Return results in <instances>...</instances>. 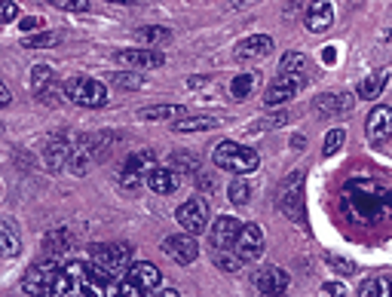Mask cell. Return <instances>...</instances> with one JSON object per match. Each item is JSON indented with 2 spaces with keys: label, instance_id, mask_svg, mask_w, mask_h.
<instances>
[{
  "label": "cell",
  "instance_id": "17",
  "mask_svg": "<svg viewBox=\"0 0 392 297\" xmlns=\"http://www.w3.org/2000/svg\"><path fill=\"white\" fill-rule=\"evenodd\" d=\"M120 64H126V68H160V64L166 62L163 52H154V50H120L114 52Z\"/></svg>",
  "mask_w": 392,
  "mask_h": 297
},
{
  "label": "cell",
  "instance_id": "32",
  "mask_svg": "<svg viewBox=\"0 0 392 297\" xmlns=\"http://www.w3.org/2000/svg\"><path fill=\"white\" fill-rule=\"evenodd\" d=\"M172 37V31L169 28H156V25H151V28H138V40L142 43H166Z\"/></svg>",
  "mask_w": 392,
  "mask_h": 297
},
{
  "label": "cell",
  "instance_id": "26",
  "mask_svg": "<svg viewBox=\"0 0 392 297\" xmlns=\"http://www.w3.org/2000/svg\"><path fill=\"white\" fill-rule=\"evenodd\" d=\"M214 126H218V120H212V117H184L172 129L175 132H209Z\"/></svg>",
  "mask_w": 392,
  "mask_h": 297
},
{
  "label": "cell",
  "instance_id": "23",
  "mask_svg": "<svg viewBox=\"0 0 392 297\" xmlns=\"http://www.w3.org/2000/svg\"><path fill=\"white\" fill-rule=\"evenodd\" d=\"M359 297H392V279L386 276H374L359 285Z\"/></svg>",
  "mask_w": 392,
  "mask_h": 297
},
{
  "label": "cell",
  "instance_id": "45",
  "mask_svg": "<svg viewBox=\"0 0 392 297\" xmlns=\"http://www.w3.org/2000/svg\"><path fill=\"white\" fill-rule=\"evenodd\" d=\"M0 101H4V105H9V89L6 86H0Z\"/></svg>",
  "mask_w": 392,
  "mask_h": 297
},
{
  "label": "cell",
  "instance_id": "7",
  "mask_svg": "<svg viewBox=\"0 0 392 297\" xmlns=\"http://www.w3.org/2000/svg\"><path fill=\"white\" fill-rule=\"evenodd\" d=\"M276 202L292 221H304V172H292V178L279 187Z\"/></svg>",
  "mask_w": 392,
  "mask_h": 297
},
{
  "label": "cell",
  "instance_id": "43",
  "mask_svg": "<svg viewBox=\"0 0 392 297\" xmlns=\"http://www.w3.org/2000/svg\"><path fill=\"white\" fill-rule=\"evenodd\" d=\"M172 165H175V172L178 169H196V163L190 160V156H178V160H172Z\"/></svg>",
  "mask_w": 392,
  "mask_h": 297
},
{
  "label": "cell",
  "instance_id": "35",
  "mask_svg": "<svg viewBox=\"0 0 392 297\" xmlns=\"http://www.w3.org/2000/svg\"><path fill=\"white\" fill-rule=\"evenodd\" d=\"M288 123V114H273V117H260V120H255V126L251 129H279V126H285Z\"/></svg>",
  "mask_w": 392,
  "mask_h": 297
},
{
  "label": "cell",
  "instance_id": "22",
  "mask_svg": "<svg viewBox=\"0 0 392 297\" xmlns=\"http://www.w3.org/2000/svg\"><path fill=\"white\" fill-rule=\"evenodd\" d=\"M184 117V107L181 105H154V107H142L138 110V120H178Z\"/></svg>",
  "mask_w": 392,
  "mask_h": 297
},
{
  "label": "cell",
  "instance_id": "1",
  "mask_svg": "<svg viewBox=\"0 0 392 297\" xmlns=\"http://www.w3.org/2000/svg\"><path fill=\"white\" fill-rule=\"evenodd\" d=\"M212 160L218 169L224 172H233V175H251L258 169V153L251 147H242L236 141H218L212 151Z\"/></svg>",
  "mask_w": 392,
  "mask_h": 297
},
{
  "label": "cell",
  "instance_id": "37",
  "mask_svg": "<svg viewBox=\"0 0 392 297\" xmlns=\"http://www.w3.org/2000/svg\"><path fill=\"white\" fill-rule=\"evenodd\" d=\"M325 264H328V267H334V270H338V273H356V264H352V261H343V257H334V255H325Z\"/></svg>",
  "mask_w": 392,
  "mask_h": 297
},
{
  "label": "cell",
  "instance_id": "13",
  "mask_svg": "<svg viewBox=\"0 0 392 297\" xmlns=\"http://www.w3.org/2000/svg\"><path fill=\"white\" fill-rule=\"evenodd\" d=\"M288 273L282 270V267H264V270H258L255 273V289L264 294V297H279V294H285L288 289Z\"/></svg>",
  "mask_w": 392,
  "mask_h": 297
},
{
  "label": "cell",
  "instance_id": "20",
  "mask_svg": "<svg viewBox=\"0 0 392 297\" xmlns=\"http://www.w3.org/2000/svg\"><path fill=\"white\" fill-rule=\"evenodd\" d=\"M178 172L175 169H163V165H156V169L147 175V187L154 193H160V197H169V193L178 190Z\"/></svg>",
  "mask_w": 392,
  "mask_h": 297
},
{
  "label": "cell",
  "instance_id": "27",
  "mask_svg": "<svg viewBox=\"0 0 392 297\" xmlns=\"http://www.w3.org/2000/svg\"><path fill=\"white\" fill-rule=\"evenodd\" d=\"M0 245H4V257H16L18 248H22V245H18L13 221H4V227H0Z\"/></svg>",
  "mask_w": 392,
  "mask_h": 297
},
{
  "label": "cell",
  "instance_id": "21",
  "mask_svg": "<svg viewBox=\"0 0 392 297\" xmlns=\"http://www.w3.org/2000/svg\"><path fill=\"white\" fill-rule=\"evenodd\" d=\"M71 153H74V147L64 141V138H52V141H46V165H50V169H62V165L68 163Z\"/></svg>",
  "mask_w": 392,
  "mask_h": 297
},
{
  "label": "cell",
  "instance_id": "40",
  "mask_svg": "<svg viewBox=\"0 0 392 297\" xmlns=\"http://www.w3.org/2000/svg\"><path fill=\"white\" fill-rule=\"evenodd\" d=\"M16 16H18V6L13 4V0H4V4H0V18H4V25L16 22Z\"/></svg>",
  "mask_w": 392,
  "mask_h": 297
},
{
  "label": "cell",
  "instance_id": "28",
  "mask_svg": "<svg viewBox=\"0 0 392 297\" xmlns=\"http://www.w3.org/2000/svg\"><path fill=\"white\" fill-rule=\"evenodd\" d=\"M242 264H246V261H242L236 252H230V248H224V252H214V267H218V270H224V273H236Z\"/></svg>",
  "mask_w": 392,
  "mask_h": 297
},
{
  "label": "cell",
  "instance_id": "30",
  "mask_svg": "<svg viewBox=\"0 0 392 297\" xmlns=\"http://www.w3.org/2000/svg\"><path fill=\"white\" fill-rule=\"evenodd\" d=\"M306 68V55L304 52H285L279 62V74H301Z\"/></svg>",
  "mask_w": 392,
  "mask_h": 297
},
{
  "label": "cell",
  "instance_id": "25",
  "mask_svg": "<svg viewBox=\"0 0 392 297\" xmlns=\"http://www.w3.org/2000/svg\"><path fill=\"white\" fill-rule=\"evenodd\" d=\"M384 86H386V74L377 71V74H371V77H365V80L359 83V95L365 98V101H374L380 92H384Z\"/></svg>",
  "mask_w": 392,
  "mask_h": 297
},
{
  "label": "cell",
  "instance_id": "16",
  "mask_svg": "<svg viewBox=\"0 0 392 297\" xmlns=\"http://www.w3.org/2000/svg\"><path fill=\"white\" fill-rule=\"evenodd\" d=\"M123 279H129V282H132L135 285V289H142L144 294H154L156 289H160V279H163V276H160V270H156V267L154 264H132V267H129V273L123 276Z\"/></svg>",
  "mask_w": 392,
  "mask_h": 297
},
{
  "label": "cell",
  "instance_id": "12",
  "mask_svg": "<svg viewBox=\"0 0 392 297\" xmlns=\"http://www.w3.org/2000/svg\"><path fill=\"white\" fill-rule=\"evenodd\" d=\"M365 135L371 144H384L386 138L392 135V107L377 105L365 120Z\"/></svg>",
  "mask_w": 392,
  "mask_h": 297
},
{
  "label": "cell",
  "instance_id": "42",
  "mask_svg": "<svg viewBox=\"0 0 392 297\" xmlns=\"http://www.w3.org/2000/svg\"><path fill=\"white\" fill-rule=\"evenodd\" d=\"M322 291H325V294H331V297H347V289H343L340 282H325V285H322Z\"/></svg>",
  "mask_w": 392,
  "mask_h": 297
},
{
  "label": "cell",
  "instance_id": "41",
  "mask_svg": "<svg viewBox=\"0 0 392 297\" xmlns=\"http://www.w3.org/2000/svg\"><path fill=\"white\" fill-rule=\"evenodd\" d=\"M18 28H22L25 34H31V31H37V28H43V18H37V16H25L22 22H18Z\"/></svg>",
  "mask_w": 392,
  "mask_h": 297
},
{
  "label": "cell",
  "instance_id": "24",
  "mask_svg": "<svg viewBox=\"0 0 392 297\" xmlns=\"http://www.w3.org/2000/svg\"><path fill=\"white\" fill-rule=\"evenodd\" d=\"M258 86V74L248 71V74H236V77L230 80V95L233 98H248L251 92Z\"/></svg>",
  "mask_w": 392,
  "mask_h": 297
},
{
  "label": "cell",
  "instance_id": "15",
  "mask_svg": "<svg viewBox=\"0 0 392 297\" xmlns=\"http://www.w3.org/2000/svg\"><path fill=\"white\" fill-rule=\"evenodd\" d=\"M352 92H325V95L316 98L313 110L319 117H338V114H350L352 110Z\"/></svg>",
  "mask_w": 392,
  "mask_h": 297
},
{
  "label": "cell",
  "instance_id": "31",
  "mask_svg": "<svg viewBox=\"0 0 392 297\" xmlns=\"http://www.w3.org/2000/svg\"><path fill=\"white\" fill-rule=\"evenodd\" d=\"M227 197H230V202H233V206H248V199H251V187H248V181L236 178V181L230 184Z\"/></svg>",
  "mask_w": 392,
  "mask_h": 297
},
{
  "label": "cell",
  "instance_id": "34",
  "mask_svg": "<svg viewBox=\"0 0 392 297\" xmlns=\"http://www.w3.org/2000/svg\"><path fill=\"white\" fill-rule=\"evenodd\" d=\"M110 83H114V86H123V89H142V86H144V80L135 77V74H129V71L110 74Z\"/></svg>",
  "mask_w": 392,
  "mask_h": 297
},
{
  "label": "cell",
  "instance_id": "38",
  "mask_svg": "<svg viewBox=\"0 0 392 297\" xmlns=\"http://www.w3.org/2000/svg\"><path fill=\"white\" fill-rule=\"evenodd\" d=\"M52 6L59 9H68V13H83V9H89V0H50Z\"/></svg>",
  "mask_w": 392,
  "mask_h": 297
},
{
  "label": "cell",
  "instance_id": "39",
  "mask_svg": "<svg viewBox=\"0 0 392 297\" xmlns=\"http://www.w3.org/2000/svg\"><path fill=\"white\" fill-rule=\"evenodd\" d=\"M117 297H151V294H144L142 289H135L129 279H123V282H117Z\"/></svg>",
  "mask_w": 392,
  "mask_h": 297
},
{
  "label": "cell",
  "instance_id": "19",
  "mask_svg": "<svg viewBox=\"0 0 392 297\" xmlns=\"http://www.w3.org/2000/svg\"><path fill=\"white\" fill-rule=\"evenodd\" d=\"M331 25H334V6L328 0H313V4L306 6V28L322 34V31H328Z\"/></svg>",
  "mask_w": 392,
  "mask_h": 297
},
{
  "label": "cell",
  "instance_id": "8",
  "mask_svg": "<svg viewBox=\"0 0 392 297\" xmlns=\"http://www.w3.org/2000/svg\"><path fill=\"white\" fill-rule=\"evenodd\" d=\"M31 89H34V95L40 98L43 105H62L64 86H59L55 74L46 68V64H37V68L31 71Z\"/></svg>",
  "mask_w": 392,
  "mask_h": 297
},
{
  "label": "cell",
  "instance_id": "29",
  "mask_svg": "<svg viewBox=\"0 0 392 297\" xmlns=\"http://www.w3.org/2000/svg\"><path fill=\"white\" fill-rule=\"evenodd\" d=\"M46 252H50V255H62V252H68V248H71V233H68V230H55V233H50V236H46Z\"/></svg>",
  "mask_w": 392,
  "mask_h": 297
},
{
  "label": "cell",
  "instance_id": "6",
  "mask_svg": "<svg viewBox=\"0 0 392 297\" xmlns=\"http://www.w3.org/2000/svg\"><path fill=\"white\" fill-rule=\"evenodd\" d=\"M154 169H156L154 151H138V153L129 156L123 163V169H120V184H126L129 190H135V187H142V184H147V175Z\"/></svg>",
  "mask_w": 392,
  "mask_h": 297
},
{
  "label": "cell",
  "instance_id": "14",
  "mask_svg": "<svg viewBox=\"0 0 392 297\" xmlns=\"http://www.w3.org/2000/svg\"><path fill=\"white\" fill-rule=\"evenodd\" d=\"M239 230L242 224L236 218H230V215H221L214 224L209 227V236H212V245H214V252H224V248H230L233 252V243H236V236H239Z\"/></svg>",
  "mask_w": 392,
  "mask_h": 297
},
{
  "label": "cell",
  "instance_id": "2",
  "mask_svg": "<svg viewBox=\"0 0 392 297\" xmlns=\"http://www.w3.org/2000/svg\"><path fill=\"white\" fill-rule=\"evenodd\" d=\"M129 261H132V245H126V243H108V245L92 248V264L114 282H123V276L132 267Z\"/></svg>",
  "mask_w": 392,
  "mask_h": 297
},
{
  "label": "cell",
  "instance_id": "3",
  "mask_svg": "<svg viewBox=\"0 0 392 297\" xmlns=\"http://www.w3.org/2000/svg\"><path fill=\"white\" fill-rule=\"evenodd\" d=\"M64 95H68V101H74V105L80 107H101L108 105V89L105 83L92 80V77H74L64 83Z\"/></svg>",
  "mask_w": 392,
  "mask_h": 297
},
{
  "label": "cell",
  "instance_id": "46",
  "mask_svg": "<svg viewBox=\"0 0 392 297\" xmlns=\"http://www.w3.org/2000/svg\"><path fill=\"white\" fill-rule=\"evenodd\" d=\"M117 4H135V0H117Z\"/></svg>",
  "mask_w": 392,
  "mask_h": 297
},
{
  "label": "cell",
  "instance_id": "47",
  "mask_svg": "<svg viewBox=\"0 0 392 297\" xmlns=\"http://www.w3.org/2000/svg\"><path fill=\"white\" fill-rule=\"evenodd\" d=\"M233 4H239V0H233Z\"/></svg>",
  "mask_w": 392,
  "mask_h": 297
},
{
  "label": "cell",
  "instance_id": "5",
  "mask_svg": "<svg viewBox=\"0 0 392 297\" xmlns=\"http://www.w3.org/2000/svg\"><path fill=\"white\" fill-rule=\"evenodd\" d=\"M175 218H178V224L184 227V233H205L209 230V218H212V211H209V202H205L202 197H193L188 202H181L178 211H175Z\"/></svg>",
  "mask_w": 392,
  "mask_h": 297
},
{
  "label": "cell",
  "instance_id": "18",
  "mask_svg": "<svg viewBox=\"0 0 392 297\" xmlns=\"http://www.w3.org/2000/svg\"><path fill=\"white\" fill-rule=\"evenodd\" d=\"M270 52H273V37H267V34H255V37H248V40L236 43V59H242V62L267 59Z\"/></svg>",
  "mask_w": 392,
  "mask_h": 297
},
{
  "label": "cell",
  "instance_id": "33",
  "mask_svg": "<svg viewBox=\"0 0 392 297\" xmlns=\"http://www.w3.org/2000/svg\"><path fill=\"white\" fill-rule=\"evenodd\" d=\"M343 141H347V132H343V129L338 126V129H331V132L328 135H325V144H322V153L325 156H334V153H338L340 151V144Z\"/></svg>",
  "mask_w": 392,
  "mask_h": 297
},
{
  "label": "cell",
  "instance_id": "11",
  "mask_svg": "<svg viewBox=\"0 0 392 297\" xmlns=\"http://www.w3.org/2000/svg\"><path fill=\"white\" fill-rule=\"evenodd\" d=\"M163 255L172 257L175 264H193L196 257H200V245H196V239L190 233L184 236H166L163 239Z\"/></svg>",
  "mask_w": 392,
  "mask_h": 297
},
{
  "label": "cell",
  "instance_id": "9",
  "mask_svg": "<svg viewBox=\"0 0 392 297\" xmlns=\"http://www.w3.org/2000/svg\"><path fill=\"white\" fill-rule=\"evenodd\" d=\"M301 86H304V80L297 77V74H279V77L270 83V89H267V95H264V105L267 107L285 105V101H292L297 92H301Z\"/></svg>",
  "mask_w": 392,
  "mask_h": 297
},
{
  "label": "cell",
  "instance_id": "36",
  "mask_svg": "<svg viewBox=\"0 0 392 297\" xmlns=\"http://www.w3.org/2000/svg\"><path fill=\"white\" fill-rule=\"evenodd\" d=\"M59 37L55 34H37V37H25V46L28 50H43V46H55Z\"/></svg>",
  "mask_w": 392,
  "mask_h": 297
},
{
  "label": "cell",
  "instance_id": "4",
  "mask_svg": "<svg viewBox=\"0 0 392 297\" xmlns=\"http://www.w3.org/2000/svg\"><path fill=\"white\" fill-rule=\"evenodd\" d=\"M59 273H62V267L55 264V257H52V261L37 264V267H31V273H25L22 291L28 297H46V294H52V285H55V279H59Z\"/></svg>",
  "mask_w": 392,
  "mask_h": 297
},
{
  "label": "cell",
  "instance_id": "44",
  "mask_svg": "<svg viewBox=\"0 0 392 297\" xmlns=\"http://www.w3.org/2000/svg\"><path fill=\"white\" fill-rule=\"evenodd\" d=\"M154 297H181V291L178 289H156Z\"/></svg>",
  "mask_w": 392,
  "mask_h": 297
},
{
  "label": "cell",
  "instance_id": "10",
  "mask_svg": "<svg viewBox=\"0 0 392 297\" xmlns=\"http://www.w3.org/2000/svg\"><path fill=\"white\" fill-rule=\"evenodd\" d=\"M233 252H236L242 261H258L264 255V233H260L258 224H242L236 243H233Z\"/></svg>",
  "mask_w": 392,
  "mask_h": 297
}]
</instances>
